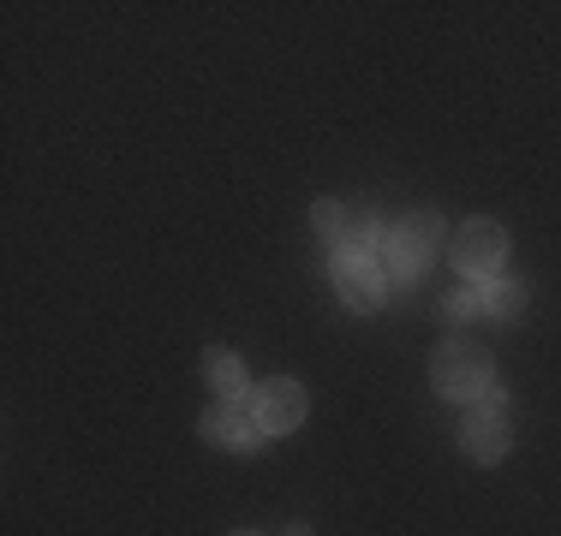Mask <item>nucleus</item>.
I'll return each mask as SVG.
<instances>
[{"mask_svg": "<svg viewBox=\"0 0 561 536\" xmlns=\"http://www.w3.org/2000/svg\"><path fill=\"white\" fill-rule=\"evenodd\" d=\"M490 375H496V364H490V352L484 346H472V340H448V346H436V364H431V382H436V394L443 399H484L490 394Z\"/></svg>", "mask_w": 561, "mask_h": 536, "instance_id": "obj_1", "label": "nucleus"}, {"mask_svg": "<svg viewBox=\"0 0 561 536\" xmlns=\"http://www.w3.org/2000/svg\"><path fill=\"white\" fill-rule=\"evenodd\" d=\"M460 447H466V459H478V465L507 459V447H514V418H507V406H502L496 387H490L484 399H472V406H466Z\"/></svg>", "mask_w": 561, "mask_h": 536, "instance_id": "obj_2", "label": "nucleus"}, {"mask_svg": "<svg viewBox=\"0 0 561 536\" xmlns=\"http://www.w3.org/2000/svg\"><path fill=\"white\" fill-rule=\"evenodd\" d=\"M436 238H443V221H436L431 209H424V214H407V221H400L394 233L382 238V263H389V275H394V280H419L424 268H431Z\"/></svg>", "mask_w": 561, "mask_h": 536, "instance_id": "obj_3", "label": "nucleus"}, {"mask_svg": "<svg viewBox=\"0 0 561 536\" xmlns=\"http://www.w3.org/2000/svg\"><path fill=\"white\" fill-rule=\"evenodd\" d=\"M311 226H317V238H323V250H335V257H346V250H365V257H370V245L389 238L377 221L353 214L346 203H335V197H323V203L311 209Z\"/></svg>", "mask_w": 561, "mask_h": 536, "instance_id": "obj_4", "label": "nucleus"}, {"mask_svg": "<svg viewBox=\"0 0 561 536\" xmlns=\"http://www.w3.org/2000/svg\"><path fill=\"white\" fill-rule=\"evenodd\" d=\"M502 263H507L502 221H466L460 233H454V268H460L466 280H496Z\"/></svg>", "mask_w": 561, "mask_h": 536, "instance_id": "obj_5", "label": "nucleus"}, {"mask_svg": "<svg viewBox=\"0 0 561 536\" xmlns=\"http://www.w3.org/2000/svg\"><path fill=\"white\" fill-rule=\"evenodd\" d=\"M251 411H257L263 435H287V429L305 423V387L293 382V375H275V382H263L257 394H251Z\"/></svg>", "mask_w": 561, "mask_h": 536, "instance_id": "obj_6", "label": "nucleus"}, {"mask_svg": "<svg viewBox=\"0 0 561 536\" xmlns=\"http://www.w3.org/2000/svg\"><path fill=\"white\" fill-rule=\"evenodd\" d=\"M335 292L346 299V311H377L382 304V268L365 250H346L335 257Z\"/></svg>", "mask_w": 561, "mask_h": 536, "instance_id": "obj_7", "label": "nucleus"}, {"mask_svg": "<svg viewBox=\"0 0 561 536\" xmlns=\"http://www.w3.org/2000/svg\"><path fill=\"white\" fill-rule=\"evenodd\" d=\"M204 441H216V447H233V453H251L263 441V423L257 411L233 406V399H221V406L204 411Z\"/></svg>", "mask_w": 561, "mask_h": 536, "instance_id": "obj_8", "label": "nucleus"}, {"mask_svg": "<svg viewBox=\"0 0 561 536\" xmlns=\"http://www.w3.org/2000/svg\"><path fill=\"white\" fill-rule=\"evenodd\" d=\"M484 311L496 316V322H514L519 311H526V287H519L514 275H496V280L484 287Z\"/></svg>", "mask_w": 561, "mask_h": 536, "instance_id": "obj_9", "label": "nucleus"}, {"mask_svg": "<svg viewBox=\"0 0 561 536\" xmlns=\"http://www.w3.org/2000/svg\"><path fill=\"white\" fill-rule=\"evenodd\" d=\"M204 370H209V387H216L221 399H233V406H239V394H245V364H239L233 352H209Z\"/></svg>", "mask_w": 561, "mask_h": 536, "instance_id": "obj_10", "label": "nucleus"}, {"mask_svg": "<svg viewBox=\"0 0 561 536\" xmlns=\"http://www.w3.org/2000/svg\"><path fill=\"white\" fill-rule=\"evenodd\" d=\"M478 311H484V292H472V287H460V292H448V299H443L448 322H472Z\"/></svg>", "mask_w": 561, "mask_h": 536, "instance_id": "obj_11", "label": "nucleus"}, {"mask_svg": "<svg viewBox=\"0 0 561 536\" xmlns=\"http://www.w3.org/2000/svg\"><path fill=\"white\" fill-rule=\"evenodd\" d=\"M280 536H311V525H287V531H280Z\"/></svg>", "mask_w": 561, "mask_h": 536, "instance_id": "obj_12", "label": "nucleus"}, {"mask_svg": "<svg viewBox=\"0 0 561 536\" xmlns=\"http://www.w3.org/2000/svg\"><path fill=\"white\" fill-rule=\"evenodd\" d=\"M239 536H257V531H239Z\"/></svg>", "mask_w": 561, "mask_h": 536, "instance_id": "obj_13", "label": "nucleus"}]
</instances>
